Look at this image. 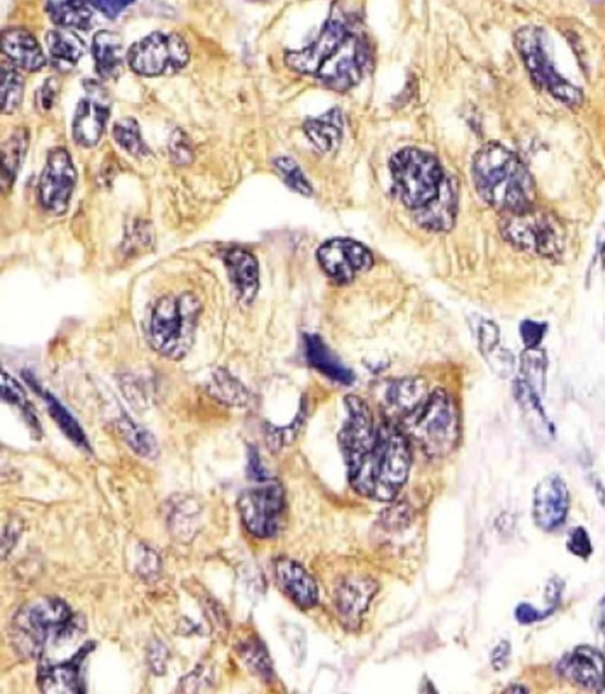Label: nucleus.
<instances>
[{
	"label": "nucleus",
	"instance_id": "nucleus-13",
	"mask_svg": "<svg viewBox=\"0 0 605 694\" xmlns=\"http://www.w3.org/2000/svg\"><path fill=\"white\" fill-rule=\"evenodd\" d=\"M317 257L327 276L340 284L355 280L374 263L371 251L350 239L329 240L319 247Z\"/></svg>",
	"mask_w": 605,
	"mask_h": 694
},
{
	"label": "nucleus",
	"instance_id": "nucleus-52",
	"mask_svg": "<svg viewBox=\"0 0 605 694\" xmlns=\"http://www.w3.org/2000/svg\"><path fill=\"white\" fill-rule=\"evenodd\" d=\"M561 590V582H559L557 578L553 579V581L550 582V585L547 586V598H549V601H558L559 596H561Z\"/></svg>",
	"mask_w": 605,
	"mask_h": 694
},
{
	"label": "nucleus",
	"instance_id": "nucleus-30",
	"mask_svg": "<svg viewBox=\"0 0 605 694\" xmlns=\"http://www.w3.org/2000/svg\"><path fill=\"white\" fill-rule=\"evenodd\" d=\"M29 136L25 129H17L2 146V186L10 189L17 178L19 167L25 158Z\"/></svg>",
	"mask_w": 605,
	"mask_h": 694
},
{
	"label": "nucleus",
	"instance_id": "nucleus-33",
	"mask_svg": "<svg viewBox=\"0 0 605 694\" xmlns=\"http://www.w3.org/2000/svg\"><path fill=\"white\" fill-rule=\"evenodd\" d=\"M209 392L213 398L228 404V406L243 407L250 400V394L245 385L224 369H219L213 373L211 383H209Z\"/></svg>",
	"mask_w": 605,
	"mask_h": 694
},
{
	"label": "nucleus",
	"instance_id": "nucleus-11",
	"mask_svg": "<svg viewBox=\"0 0 605 694\" xmlns=\"http://www.w3.org/2000/svg\"><path fill=\"white\" fill-rule=\"evenodd\" d=\"M238 509L243 524L251 535L260 539H270L277 535L283 520L285 510L283 487L273 482L249 488L239 497Z\"/></svg>",
	"mask_w": 605,
	"mask_h": 694
},
{
	"label": "nucleus",
	"instance_id": "nucleus-50",
	"mask_svg": "<svg viewBox=\"0 0 605 694\" xmlns=\"http://www.w3.org/2000/svg\"><path fill=\"white\" fill-rule=\"evenodd\" d=\"M249 475L251 479H256L258 482H266L268 479V474H266L265 468L262 467L260 455H258L256 448H250L249 451Z\"/></svg>",
	"mask_w": 605,
	"mask_h": 694
},
{
	"label": "nucleus",
	"instance_id": "nucleus-4",
	"mask_svg": "<svg viewBox=\"0 0 605 694\" xmlns=\"http://www.w3.org/2000/svg\"><path fill=\"white\" fill-rule=\"evenodd\" d=\"M83 631V621L62 598L43 597L18 610L11 623V640L18 652L34 658L49 644L70 642Z\"/></svg>",
	"mask_w": 605,
	"mask_h": 694
},
{
	"label": "nucleus",
	"instance_id": "nucleus-2",
	"mask_svg": "<svg viewBox=\"0 0 605 694\" xmlns=\"http://www.w3.org/2000/svg\"><path fill=\"white\" fill-rule=\"evenodd\" d=\"M350 486L375 501H393L405 486L412 465L409 441L401 427L382 422L374 436L344 453Z\"/></svg>",
	"mask_w": 605,
	"mask_h": 694
},
{
	"label": "nucleus",
	"instance_id": "nucleus-36",
	"mask_svg": "<svg viewBox=\"0 0 605 694\" xmlns=\"http://www.w3.org/2000/svg\"><path fill=\"white\" fill-rule=\"evenodd\" d=\"M521 371L524 383L531 387L539 396L546 388L547 357L543 350L527 349L521 357Z\"/></svg>",
	"mask_w": 605,
	"mask_h": 694
},
{
	"label": "nucleus",
	"instance_id": "nucleus-10",
	"mask_svg": "<svg viewBox=\"0 0 605 694\" xmlns=\"http://www.w3.org/2000/svg\"><path fill=\"white\" fill-rule=\"evenodd\" d=\"M189 59L188 44L177 33H152L128 52L129 66L143 76L175 74L189 63Z\"/></svg>",
	"mask_w": 605,
	"mask_h": 694
},
{
	"label": "nucleus",
	"instance_id": "nucleus-46",
	"mask_svg": "<svg viewBox=\"0 0 605 694\" xmlns=\"http://www.w3.org/2000/svg\"><path fill=\"white\" fill-rule=\"evenodd\" d=\"M170 152L173 154L174 159L178 162L185 163L192 159V150L186 139L185 133L182 131H177L174 133L173 140L170 143Z\"/></svg>",
	"mask_w": 605,
	"mask_h": 694
},
{
	"label": "nucleus",
	"instance_id": "nucleus-47",
	"mask_svg": "<svg viewBox=\"0 0 605 694\" xmlns=\"http://www.w3.org/2000/svg\"><path fill=\"white\" fill-rule=\"evenodd\" d=\"M159 558L150 548H144V555L138 564V571L144 578L154 577L159 571Z\"/></svg>",
	"mask_w": 605,
	"mask_h": 694
},
{
	"label": "nucleus",
	"instance_id": "nucleus-15",
	"mask_svg": "<svg viewBox=\"0 0 605 694\" xmlns=\"http://www.w3.org/2000/svg\"><path fill=\"white\" fill-rule=\"evenodd\" d=\"M378 590V582L364 575H352L342 579L334 591V606L345 628L360 627L365 612Z\"/></svg>",
	"mask_w": 605,
	"mask_h": 694
},
{
	"label": "nucleus",
	"instance_id": "nucleus-12",
	"mask_svg": "<svg viewBox=\"0 0 605 694\" xmlns=\"http://www.w3.org/2000/svg\"><path fill=\"white\" fill-rule=\"evenodd\" d=\"M76 181L78 173L68 151L55 148L49 152L38 182V200L44 211L56 216L64 215L70 207Z\"/></svg>",
	"mask_w": 605,
	"mask_h": 694
},
{
	"label": "nucleus",
	"instance_id": "nucleus-16",
	"mask_svg": "<svg viewBox=\"0 0 605 694\" xmlns=\"http://www.w3.org/2000/svg\"><path fill=\"white\" fill-rule=\"evenodd\" d=\"M570 494L559 475L544 478L535 488L534 520L544 532H553L563 525L569 514Z\"/></svg>",
	"mask_w": 605,
	"mask_h": 694
},
{
	"label": "nucleus",
	"instance_id": "nucleus-1",
	"mask_svg": "<svg viewBox=\"0 0 605 694\" xmlns=\"http://www.w3.org/2000/svg\"><path fill=\"white\" fill-rule=\"evenodd\" d=\"M355 15L333 2L329 17L314 43L285 55V64L298 74L314 76L327 89L346 93L359 85L371 61V45Z\"/></svg>",
	"mask_w": 605,
	"mask_h": 694
},
{
	"label": "nucleus",
	"instance_id": "nucleus-23",
	"mask_svg": "<svg viewBox=\"0 0 605 694\" xmlns=\"http://www.w3.org/2000/svg\"><path fill=\"white\" fill-rule=\"evenodd\" d=\"M307 361L312 368L317 369L322 375L341 384H352L355 375L338 358L331 353L326 343L318 335H304Z\"/></svg>",
	"mask_w": 605,
	"mask_h": 694
},
{
	"label": "nucleus",
	"instance_id": "nucleus-32",
	"mask_svg": "<svg viewBox=\"0 0 605 694\" xmlns=\"http://www.w3.org/2000/svg\"><path fill=\"white\" fill-rule=\"evenodd\" d=\"M43 395L45 402H47L49 415H51L53 421L56 422V425L59 426V429L62 430L64 436H66L72 444L82 449V451L91 452L90 442L87 440L85 430H83L79 422L72 417L70 411H68L55 396L49 394V392H44Z\"/></svg>",
	"mask_w": 605,
	"mask_h": 694
},
{
	"label": "nucleus",
	"instance_id": "nucleus-21",
	"mask_svg": "<svg viewBox=\"0 0 605 694\" xmlns=\"http://www.w3.org/2000/svg\"><path fill=\"white\" fill-rule=\"evenodd\" d=\"M2 49L15 66L29 72L43 70L47 59L36 38L24 29H9L2 33Z\"/></svg>",
	"mask_w": 605,
	"mask_h": 694
},
{
	"label": "nucleus",
	"instance_id": "nucleus-14",
	"mask_svg": "<svg viewBox=\"0 0 605 694\" xmlns=\"http://www.w3.org/2000/svg\"><path fill=\"white\" fill-rule=\"evenodd\" d=\"M110 117V98L104 87L97 82L86 85V95L76 108L72 122V136L79 146H97L104 135Z\"/></svg>",
	"mask_w": 605,
	"mask_h": 694
},
{
	"label": "nucleus",
	"instance_id": "nucleus-45",
	"mask_svg": "<svg viewBox=\"0 0 605 694\" xmlns=\"http://www.w3.org/2000/svg\"><path fill=\"white\" fill-rule=\"evenodd\" d=\"M89 5L110 19L119 17L125 9L135 3V0H86Z\"/></svg>",
	"mask_w": 605,
	"mask_h": 694
},
{
	"label": "nucleus",
	"instance_id": "nucleus-28",
	"mask_svg": "<svg viewBox=\"0 0 605 694\" xmlns=\"http://www.w3.org/2000/svg\"><path fill=\"white\" fill-rule=\"evenodd\" d=\"M45 41L56 66L75 67L85 56L86 45L82 38L68 30H49Z\"/></svg>",
	"mask_w": 605,
	"mask_h": 694
},
{
	"label": "nucleus",
	"instance_id": "nucleus-48",
	"mask_svg": "<svg viewBox=\"0 0 605 694\" xmlns=\"http://www.w3.org/2000/svg\"><path fill=\"white\" fill-rule=\"evenodd\" d=\"M204 669H196L181 680L180 688L182 692H199L204 689V684H209L208 676L204 673Z\"/></svg>",
	"mask_w": 605,
	"mask_h": 694
},
{
	"label": "nucleus",
	"instance_id": "nucleus-35",
	"mask_svg": "<svg viewBox=\"0 0 605 694\" xmlns=\"http://www.w3.org/2000/svg\"><path fill=\"white\" fill-rule=\"evenodd\" d=\"M200 510L197 509L196 503L185 499L175 503L173 510L170 512V526L175 537H178L184 543L192 540L197 533V524H199Z\"/></svg>",
	"mask_w": 605,
	"mask_h": 694
},
{
	"label": "nucleus",
	"instance_id": "nucleus-57",
	"mask_svg": "<svg viewBox=\"0 0 605 694\" xmlns=\"http://www.w3.org/2000/svg\"><path fill=\"white\" fill-rule=\"evenodd\" d=\"M599 692L605 693V684L603 686H601V689L599 690Z\"/></svg>",
	"mask_w": 605,
	"mask_h": 694
},
{
	"label": "nucleus",
	"instance_id": "nucleus-41",
	"mask_svg": "<svg viewBox=\"0 0 605 694\" xmlns=\"http://www.w3.org/2000/svg\"><path fill=\"white\" fill-rule=\"evenodd\" d=\"M60 94V82L55 78L45 80L44 85L37 90L36 106L40 112H49L55 106Z\"/></svg>",
	"mask_w": 605,
	"mask_h": 694
},
{
	"label": "nucleus",
	"instance_id": "nucleus-42",
	"mask_svg": "<svg viewBox=\"0 0 605 694\" xmlns=\"http://www.w3.org/2000/svg\"><path fill=\"white\" fill-rule=\"evenodd\" d=\"M547 333V324L535 322V320H524L520 324V335L527 349H535L539 347L543 341L544 335Z\"/></svg>",
	"mask_w": 605,
	"mask_h": 694
},
{
	"label": "nucleus",
	"instance_id": "nucleus-39",
	"mask_svg": "<svg viewBox=\"0 0 605 694\" xmlns=\"http://www.w3.org/2000/svg\"><path fill=\"white\" fill-rule=\"evenodd\" d=\"M479 349L486 358L496 354L498 343H500V331L496 323L490 320H483L478 329Z\"/></svg>",
	"mask_w": 605,
	"mask_h": 694
},
{
	"label": "nucleus",
	"instance_id": "nucleus-54",
	"mask_svg": "<svg viewBox=\"0 0 605 694\" xmlns=\"http://www.w3.org/2000/svg\"><path fill=\"white\" fill-rule=\"evenodd\" d=\"M597 628L605 638V597L599 605V619H597Z\"/></svg>",
	"mask_w": 605,
	"mask_h": 694
},
{
	"label": "nucleus",
	"instance_id": "nucleus-55",
	"mask_svg": "<svg viewBox=\"0 0 605 694\" xmlns=\"http://www.w3.org/2000/svg\"><path fill=\"white\" fill-rule=\"evenodd\" d=\"M506 692H513V693H515V692H527V689H525V688H517V686H516V688H509V689H506Z\"/></svg>",
	"mask_w": 605,
	"mask_h": 694
},
{
	"label": "nucleus",
	"instance_id": "nucleus-24",
	"mask_svg": "<svg viewBox=\"0 0 605 694\" xmlns=\"http://www.w3.org/2000/svg\"><path fill=\"white\" fill-rule=\"evenodd\" d=\"M304 132L319 151L331 152L340 147L344 133V117L341 110L334 108L317 118L304 122Z\"/></svg>",
	"mask_w": 605,
	"mask_h": 694
},
{
	"label": "nucleus",
	"instance_id": "nucleus-18",
	"mask_svg": "<svg viewBox=\"0 0 605 694\" xmlns=\"http://www.w3.org/2000/svg\"><path fill=\"white\" fill-rule=\"evenodd\" d=\"M94 643H87L68 661L44 665L38 673V686L44 693H82L81 669Z\"/></svg>",
	"mask_w": 605,
	"mask_h": 694
},
{
	"label": "nucleus",
	"instance_id": "nucleus-51",
	"mask_svg": "<svg viewBox=\"0 0 605 694\" xmlns=\"http://www.w3.org/2000/svg\"><path fill=\"white\" fill-rule=\"evenodd\" d=\"M542 617L539 610H536L532 605L521 604L517 606L516 619L519 620L521 624H532L542 619Z\"/></svg>",
	"mask_w": 605,
	"mask_h": 694
},
{
	"label": "nucleus",
	"instance_id": "nucleus-22",
	"mask_svg": "<svg viewBox=\"0 0 605 694\" xmlns=\"http://www.w3.org/2000/svg\"><path fill=\"white\" fill-rule=\"evenodd\" d=\"M224 263L239 299L251 303L260 287V270L257 259L242 249H232L224 255Z\"/></svg>",
	"mask_w": 605,
	"mask_h": 694
},
{
	"label": "nucleus",
	"instance_id": "nucleus-37",
	"mask_svg": "<svg viewBox=\"0 0 605 694\" xmlns=\"http://www.w3.org/2000/svg\"><path fill=\"white\" fill-rule=\"evenodd\" d=\"M2 113L11 114L19 108L24 99L25 80L14 67L2 66Z\"/></svg>",
	"mask_w": 605,
	"mask_h": 694
},
{
	"label": "nucleus",
	"instance_id": "nucleus-29",
	"mask_svg": "<svg viewBox=\"0 0 605 694\" xmlns=\"http://www.w3.org/2000/svg\"><path fill=\"white\" fill-rule=\"evenodd\" d=\"M237 654L243 665L260 680L270 682L275 677L272 659L258 636H247L241 640L237 646Z\"/></svg>",
	"mask_w": 605,
	"mask_h": 694
},
{
	"label": "nucleus",
	"instance_id": "nucleus-20",
	"mask_svg": "<svg viewBox=\"0 0 605 694\" xmlns=\"http://www.w3.org/2000/svg\"><path fill=\"white\" fill-rule=\"evenodd\" d=\"M458 190L455 178H445L440 196L425 208L416 211L417 223L429 231H450L458 213Z\"/></svg>",
	"mask_w": 605,
	"mask_h": 694
},
{
	"label": "nucleus",
	"instance_id": "nucleus-19",
	"mask_svg": "<svg viewBox=\"0 0 605 694\" xmlns=\"http://www.w3.org/2000/svg\"><path fill=\"white\" fill-rule=\"evenodd\" d=\"M275 574L280 589L300 609H311L318 604L317 582L302 564L295 562V560L281 558L276 560Z\"/></svg>",
	"mask_w": 605,
	"mask_h": 694
},
{
	"label": "nucleus",
	"instance_id": "nucleus-43",
	"mask_svg": "<svg viewBox=\"0 0 605 694\" xmlns=\"http://www.w3.org/2000/svg\"><path fill=\"white\" fill-rule=\"evenodd\" d=\"M568 549L578 558L587 559L592 555L593 547L587 530L584 528L573 529L568 537Z\"/></svg>",
	"mask_w": 605,
	"mask_h": 694
},
{
	"label": "nucleus",
	"instance_id": "nucleus-44",
	"mask_svg": "<svg viewBox=\"0 0 605 694\" xmlns=\"http://www.w3.org/2000/svg\"><path fill=\"white\" fill-rule=\"evenodd\" d=\"M167 658H169V651L167 647L159 640H154L148 647L147 659L148 665L155 676H163L167 669Z\"/></svg>",
	"mask_w": 605,
	"mask_h": 694
},
{
	"label": "nucleus",
	"instance_id": "nucleus-53",
	"mask_svg": "<svg viewBox=\"0 0 605 694\" xmlns=\"http://www.w3.org/2000/svg\"><path fill=\"white\" fill-rule=\"evenodd\" d=\"M288 631H289V634H291V635L287 636V638H292V639L296 638V640H298L300 638V629L299 628L294 627V629H288ZM289 644H291L292 652H294V654H296V652H298V654H304V644L303 643H299L298 646H295V644H296L295 642H289Z\"/></svg>",
	"mask_w": 605,
	"mask_h": 694
},
{
	"label": "nucleus",
	"instance_id": "nucleus-25",
	"mask_svg": "<svg viewBox=\"0 0 605 694\" xmlns=\"http://www.w3.org/2000/svg\"><path fill=\"white\" fill-rule=\"evenodd\" d=\"M93 56L98 75L104 79L119 78L123 71V40L117 33L102 32L93 38Z\"/></svg>",
	"mask_w": 605,
	"mask_h": 694
},
{
	"label": "nucleus",
	"instance_id": "nucleus-40",
	"mask_svg": "<svg viewBox=\"0 0 605 694\" xmlns=\"http://www.w3.org/2000/svg\"><path fill=\"white\" fill-rule=\"evenodd\" d=\"M2 399L5 403L24 408V411L28 410V400H26L24 388L6 372L2 373Z\"/></svg>",
	"mask_w": 605,
	"mask_h": 694
},
{
	"label": "nucleus",
	"instance_id": "nucleus-56",
	"mask_svg": "<svg viewBox=\"0 0 605 694\" xmlns=\"http://www.w3.org/2000/svg\"><path fill=\"white\" fill-rule=\"evenodd\" d=\"M600 254H601V259H603V262H604V265H605V242H604V244H603V247H601Z\"/></svg>",
	"mask_w": 605,
	"mask_h": 694
},
{
	"label": "nucleus",
	"instance_id": "nucleus-49",
	"mask_svg": "<svg viewBox=\"0 0 605 694\" xmlns=\"http://www.w3.org/2000/svg\"><path fill=\"white\" fill-rule=\"evenodd\" d=\"M509 657H511V644L508 642H501L492 652V665L494 670L501 671L504 670L509 663Z\"/></svg>",
	"mask_w": 605,
	"mask_h": 694
},
{
	"label": "nucleus",
	"instance_id": "nucleus-3",
	"mask_svg": "<svg viewBox=\"0 0 605 694\" xmlns=\"http://www.w3.org/2000/svg\"><path fill=\"white\" fill-rule=\"evenodd\" d=\"M474 185L482 200L502 215L535 207L534 178L523 160L500 143H489L473 160Z\"/></svg>",
	"mask_w": 605,
	"mask_h": 694
},
{
	"label": "nucleus",
	"instance_id": "nucleus-6",
	"mask_svg": "<svg viewBox=\"0 0 605 694\" xmlns=\"http://www.w3.org/2000/svg\"><path fill=\"white\" fill-rule=\"evenodd\" d=\"M200 314V301L192 293L163 296L151 312L152 347L170 360H182L193 345Z\"/></svg>",
	"mask_w": 605,
	"mask_h": 694
},
{
	"label": "nucleus",
	"instance_id": "nucleus-7",
	"mask_svg": "<svg viewBox=\"0 0 605 694\" xmlns=\"http://www.w3.org/2000/svg\"><path fill=\"white\" fill-rule=\"evenodd\" d=\"M513 43L525 70L538 89L546 91L551 97L570 109L578 108L585 95L565 76L559 74L547 45V34L542 28L527 25L520 28L513 37Z\"/></svg>",
	"mask_w": 605,
	"mask_h": 694
},
{
	"label": "nucleus",
	"instance_id": "nucleus-26",
	"mask_svg": "<svg viewBox=\"0 0 605 694\" xmlns=\"http://www.w3.org/2000/svg\"><path fill=\"white\" fill-rule=\"evenodd\" d=\"M429 395L428 387L422 380H399L391 385L387 392V403L395 417L399 419L412 413L414 408L420 406Z\"/></svg>",
	"mask_w": 605,
	"mask_h": 694
},
{
	"label": "nucleus",
	"instance_id": "nucleus-27",
	"mask_svg": "<svg viewBox=\"0 0 605 694\" xmlns=\"http://www.w3.org/2000/svg\"><path fill=\"white\" fill-rule=\"evenodd\" d=\"M47 13L53 24L66 29L89 30L93 11L85 0H53L48 2Z\"/></svg>",
	"mask_w": 605,
	"mask_h": 694
},
{
	"label": "nucleus",
	"instance_id": "nucleus-5",
	"mask_svg": "<svg viewBox=\"0 0 605 694\" xmlns=\"http://www.w3.org/2000/svg\"><path fill=\"white\" fill-rule=\"evenodd\" d=\"M407 440L431 457L450 455L458 445L460 418L455 400L443 390L433 391L412 413L399 419Z\"/></svg>",
	"mask_w": 605,
	"mask_h": 694
},
{
	"label": "nucleus",
	"instance_id": "nucleus-34",
	"mask_svg": "<svg viewBox=\"0 0 605 694\" xmlns=\"http://www.w3.org/2000/svg\"><path fill=\"white\" fill-rule=\"evenodd\" d=\"M113 136L116 143L135 158H146L151 154L150 148L144 143L139 122L135 118L127 117L117 121L113 127Z\"/></svg>",
	"mask_w": 605,
	"mask_h": 694
},
{
	"label": "nucleus",
	"instance_id": "nucleus-17",
	"mask_svg": "<svg viewBox=\"0 0 605 694\" xmlns=\"http://www.w3.org/2000/svg\"><path fill=\"white\" fill-rule=\"evenodd\" d=\"M559 674L582 688L597 692L605 684V658L589 646L577 647L559 662Z\"/></svg>",
	"mask_w": 605,
	"mask_h": 694
},
{
	"label": "nucleus",
	"instance_id": "nucleus-31",
	"mask_svg": "<svg viewBox=\"0 0 605 694\" xmlns=\"http://www.w3.org/2000/svg\"><path fill=\"white\" fill-rule=\"evenodd\" d=\"M117 430L125 444L143 459L154 460L159 456V446L152 433L133 422L127 415L117 421Z\"/></svg>",
	"mask_w": 605,
	"mask_h": 694
},
{
	"label": "nucleus",
	"instance_id": "nucleus-38",
	"mask_svg": "<svg viewBox=\"0 0 605 694\" xmlns=\"http://www.w3.org/2000/svg\"><path fill=\"white\" fill-rule=\"evenodd\" d=\"M275 167L289 188L296 193L303 194V196H311L312 188L310 182L304 177L302 169H300L294 159L288 158V156H280V158L275 160Z\"/></svg>",
	"mask_w": 605,
	"mask_h": 694
},
{
	"label": "nucleus",
	"instance_id": "nucleus-9",
	"mask_svg": "<svg viewBox=\"0 0 605 694\" xmlns=\"http://www.w3.org/2000/svg\"><path fill=\"white\" fill-rule=\"evenodd\" d=\"M502 236L517 249L547 259L561 257L566 244V231L554 213L530 211L504 215Z\"/></svg>",
	"mask_w": 605,
	"mask_h": 694
},
{
	"label": "nucleus",
	"instance_id": "nucleus-8",
	"mask_svg": "<svg viewBox=\"0 0 605 694\" xmlns=\"http://www.w3.org/2000/svg\"><path fill=\"white\" fill-rule=\"evenodd\" d=\"M390 167L398 196L413 212L436 200L447 178L439 160L418 148L399 151Z\"/></svg>",
	"mask_w": 605,
	"mask_h": 694
}]
</instances>
